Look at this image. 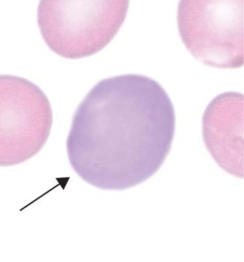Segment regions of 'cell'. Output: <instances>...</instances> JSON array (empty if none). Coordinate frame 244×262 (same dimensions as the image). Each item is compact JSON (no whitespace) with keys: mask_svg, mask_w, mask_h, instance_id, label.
<instances>
[{"mask_svg":"<svg viewBox=\"0 0 244 262\" xmlns=\"http://www.w3.org/2000/svg\"><path fill=\"white\" fill-rule=\"evenodd\" d=\"M205 145L229 174L243 178V95L222 93L213 99L202 118Z\"/></svg>","mask_w":244,"mask_h":262,"instance_id":"5b68a950","label":"cell"},{"mask_svg":"<svg viewBox=\"0 0 244 262\" xmlns=\"http://www.w3.org/2000/svg\"><path fill=\"white\" fill-rule=\"evenodd\" d=\"M175 129L174 105L156 80L139 74L104 79L73 117L69 161L83 180L97 188H133L161 167Z\"/></svg>","mask_w":244,"mask_h":262,"instance_id":"6da1fadb","label":"cell"},{"mask_svg":"<svg viewBox=\"0 0 244 262\" xmlns=\"http://www.w3.org/2000/svg\"><path fill=\"white\" fill-rule=\"evenodd\" d=\"M177 24L191 54L207 66L243 65V0H180Z\"/></svg>","mask_w":244,"mask_h":262,"instance_id":"3957f363","label":"cell"},{"mask_svg":"<svg viewBox=\"0 0 244 262\" xmlns=\"http://www.w3.org/2000/svg\"><path fill=\"white\" fill-rule=\"evenodd\" d=\"M130 0H40L37 22L48 48L70 60L103 50L127 18Z\"/></svg>","mask_w":244,"mask_h":262,"instance_id":"7a4b0ae2","label":"cell"},{"mask_svg":"<svg viewBox=\"0 0 244 262\" xmlns=\"http://www.w3.org/2000/svg\"><path fill=\"white\" fill-rule=\"evenodd\" d=\"M53 123L50 101L33 82L0 75V166L31 159L46 145Z\"/></svg>","mask_w":244,"mask_h":262,"instance_id":"277c9868","label":"cell"}]
</instances>
